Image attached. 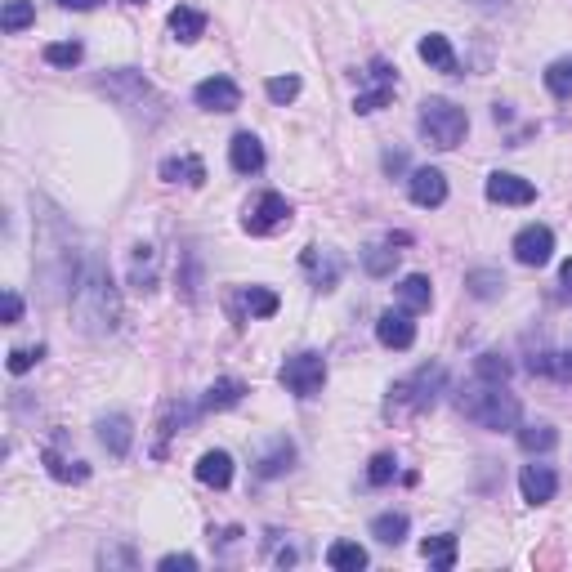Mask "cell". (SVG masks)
Wrapping results in <instances>:
<instances>
[{"mask_svg":"<svg viewBox=\"0 0 572 572\" xmlns=\"http://www.w3.org/2000/svg\"><path fill=\"white\" fill-rule=\"evenodd\" d=\"M246 398V385L242 380H233V376H224V380H215L211 389H206V398H202V412H228V407H237Z\"/></svg>","mask_w":572,"mask_h":572,"instance_id":"22","label":"cell"},{"mask_svg":"<svg viewBox=\"0 0 572 572\" xmlns=\"http://www.w3.org/2000/svg\"><path fill=\"white\" fill-rule=\"evenodd\" d=\"M407 197H412L416 206H425V211H434V206L447 202V175L434 166H421L412 170V179H407Z\"/></svg>","mask_w":572,"mask_h":572,"instance_id":"12","label":"cell"},{"mask_svg":"<svg viewBox=\"0 0 572 572\" xmlns=\"http://www.w3.org/2000/svg\"><path fill=\"white\" fill-rule=\"evenodd\" d=\"M264 90H269L273 103H291L295 94H300V76H269V85H264Z\"/></svg>","mask_w":572,"mask_h":572,"instance_id":"41","label":"cell"},{"mask_svg":"<svg viewBox=\"0 0 572 572\" xmlns=\"http://www.w3.org/2000/svg\"><path fill=\"white\" fill-rule=\"evenodd\" d=\"M465 286H470L474 300H497L505 291V278L497 269H474V273H465Z\"/></svg>","mask_w":572,"mask_h":572,"instance_id":"32","label":"cell"},{"mask_svg":"<svg viewBox=\"0 0 572 572\" xmlns=\"http://www.w3.org/2000/svg\"><path fill=\"white\" fill-rule=\"evenodd\" d=\"M519 492L528 505H550L559 492V474L550 470V465H523L519 474Z\"/></svg>","mask_w":572,"mask_h":572,"instance_id":"14","label":"cell"},{"mask_svg":"<svg viewBox=\"0 0 572 572\" xmlns=\"http://www.w3.org/2000/svg\"><path fill=\"white\" fill-rule=\"evenodd\" d=\"M421 59L429 63V68L447 72V76H461V63H456L452 41H447L443 32H429V36H425V41H421Z\"/></svg>","mask_w":572,"mask_h":572,"instance_id":"19","label":"cell"},{"mask_svg":"<svg viewBox=\"0 0 572 572\" xmlns=\"http://www.w3.org/2000/svg\"><path fill=\"white\" fill-rule=\"evenodd\" d=\"M99 443L108 447L117 461H121V456H130V443H135V425H130V416H121V412L103 416V421H99Z\"/></svg>","mask_w":572,"mask_h":572,"instance_id":"16","label":"cell"},{"mask_svg":"<svg viewBox=\"0 0 572 572\" xmlns=\"http://www.w3.org/2000/svg\"><path fill=\"white\" fill-rule=\"evenodd\" d=\"M170 32H175L179 45L202 41V36H206V14H202V9H193V5L170 9Z\"/></svg>","mask_w":572,"mask_h":572,"instance_id":"17","label":"cell"},{"mask_svg":"<svg viewBox=\"0 0 572 572\" xmlns=\"http://www.w3.org/2000/svg\"><path fill=\"white\" fill-rule=\"evenodd\" d=\"M161 179H166V184L184 179L188 188H197V184H206V166H202V157H166L161 161Z\"/></svg>","mask_w":572,"mask_h":572,"instance_id":"20","label":"cell"},{"mask_svg":"<svg viewBox=\"0 0 572 572\" xmlns=\"http://www.w3.org/2000/svg\"><path fill=\"white\" fill-rule=\"evenodd\" d=\"M488 202H497V206H528V202H537V188H532L528 179L510 175V170H497V175H488Z\"/></svg>","mask_w":572,"mask_h":572,"instance_id":"13","label":"cell"},{"mask_svg":"<svg viewBox=\"0 0 572 572\" xmlns=\"http://www.w3.org/2000/svg\"><path fill=\"white\" fill-rule=\"evenodd\" d=\"M193 99H197V108H206V112H237L242 108V90H237L233 76H206V81L193 90Z\"/></svg>","mask_w":572,"mask_h":572,"instance_id":"10","label":"cell"},{"mask_svg":"<svg viewBox=\"0 0 572 572\" xmlns=\"http://www.w3.org/2000/svg\"><path fill=\"white\" fill-rule=\"evenodd\" d=\"M456 407L465 412V421H474L479 429H492V434H501V429H519V398L505 389V380H470V385L461 389V398H456Z\"/></svg>","mask_w":572,"mask_h":572,"instance_id":"2","label":"cell"},{"mask_svg":"<svg viewBox=\"0 0 572 572\" xmlns=\"http://www.w3.org/2000/svg\"><path fill=\"white\" fill-rule=\"evenodd\" d=\"M291 202H286L282 193H260V197H251L246 202V215H242V228L251 237H273L278 228L291 224Z\"/></svg>","mask_w":572,"mask_h":572,"instance_id":"6","label":"cell"},{"mask_svg":"<svg viewBox=\"0 0 572 572\" xmlns=\"http://www.w3.org/2000/svg\"><path fill=\"white\" fill-rule=\"evenodd\" d=\"M161 572H175V568H184V572H193L197 568V559L193 555H166V559H161V564H157Z\"/></svg>","mask_w":572,"mask_h":572,"instance_id":"43","label":"cell"},{"mask_svg":"<svg viewBox=\"0 0 572 572\" xmlns=\"http://www.w3.org/2000/svg\"><path fill=\"white\" fill-rule=\"evenodd\" d=\"M300 269H304V278L318 286V291H336V286H340V273H345V260H340V251H322V246H309V251L300 255Z\"/></svg>","mask_w":572,"mask_h":572,"instance_id":"8","label":"cell"},{"mask_svg":"<svg viewBox=\"0 0 572 572\" xmlns=\"http://www.w3.org/2000/svg\"><path fill=\"white\" fill-rule=\"evenodd\" d=\"M443 389H447V371L438 362H425V367H416L412 376L389 389V412H425V407L438 403Z\"/></svg>","mask_w":572,"mask_h":572,"instance_id":"3","label":"cell"},{"mask_svg":"<svg viewBox=\"0 0 572 572\" xmlns=\"http://www.w3.org/2000/svg\"><path fill=\"white\" fill-rule=\"evenodd\" d=\"M407 528H412L407 514H376V519H371V537L385 541V546H403Z\"/></svg>","mask_w":572,"mask_h":572,"instance_id":"28","label":"cell"},{"mask_svg":"<svg viewBox=\"0 0 572 572\" xmlns=\"http://www.w3.org/2000/svg\"><path fill=\"white\" fill-rule=\"evenodd\" d=\"M81 41H54V45H45V63L50 68H76L81 63Z\"/></svg>","mask_w":572,"mask_h":572,"instance_id":"38","label":"cell"},{"mask_svg":"<svg viewBox=\"0 0 572 572\" xmlns=\"http://www.w3.org/2000/svg\"><path fill=\"white\" fill-rule=\"evenodd\" d=\"M362 269H367L371 278H389V273L398 269V251H394V242L367 246V255H362Z\"/></svg>","mask_w":572,"mask_h":572,"instance_id":"31","label":"cell"},{"mask_svg":"<svg viewBox=\"0 0 572 572\" xmlns=\"http://www.w3.org/2000/svg\"><path fill=\"white\" fill-rule=\"evenodd\" d=\"M376 340L385 349H412L416 345V322L412 309H385L376 322Z\"/></svg>","mask_w":572,"mask_h":572,"instance_id":"11","label":"cell"},{"mask_svg":"<svg viewBox=\"0 0 572 572\" xmlns=\"http://www.w3.org/2000/svg\"><path fill=\"white\" fill-rule=\"evenodd\" d=\"M474 5H492V0H474Z\"/></svg>","mask_w":572,"mask_h":572,"instance_id":"46","label":"cell"},{"mask_svg":"<svg viewBox=\"0 0 572 572\" xmlns=\"http://www.w3.org/2000/svg\"><path fill=\"white\" fill-rule=\"evenodd\" d=\"M546 90L555 94V99H572V54L568 59H555L546 68Z\"/></svg>","mask_w":572,"mask_h":572,"instance_id":"36","label":"cell"},{"mask_svg":"<svg viewBox=\"0 0 572 572\" xmlns=\"http://www.w3.org/2000/svg\"><path fill=\"white\" fill-rule=\"evenodd\" d=\"M474 376H483V380H510V362H505L501 354H479V362H474Z\"/></svg>","mask_w":572,"mask_h":572,"instance_id":"39","label":"cell"},{"mask_svg":"<svg viewBox=\"0 0 572 572\" xmlns=\"http://www.w3.org/2000/svg\"><path fill=\"white\" fill-rule=\"evenodd\" d=\"M465 130H470V117H465V108H456L452 99H425L421 103V135H425L429 148L452 152L456 143L465 139Z\"/></svg>","mask_w":572,"mask_h":572,"instance_id":"4","label":"cell"},{"mask_svg":"<svg viewBox=\"0 0 572 572\" xmlns=\"http://www.w3.org/2000/svg\"><path fill=\"white\" fill-rule=\"evenodd\" d=\"M327 564L336 572H358V568H367V550H362L358 541H336V546L327 550Z\"/></svg>","mask_w":572,"mask_h":572,"instance_id":"29","label":"cell"},{"mask_svg":"<svg viewBox=\"0 0 572 572\" xmlns=\"http://www.w3.org/2000/svg\"><path fill=\"white\" fill-rule=\"evenodd\" d=\"M278 380L286 389H291L295 398H318L322 385H327V358L313 354V349H304V354H291L282 362Z\"/></svg>","mask_w":572,"mask_h":572,"instance_id":"5","label":"cell"},{"mask_svg":"<svg viewBox=\"0 0 572 572\" xmlns=\"http://www.w3.org/2000/svg\"><path fill=\"white\" fill-rule=\"evenodd\" d=\"M36 23V5L32 0H5V14H0V27H5L9 36L23 32V27Z\"/></svg>","mask_w":572,"mask_h":572,"instance_id":"35","label":"cell"},{"mask_svg":"<svg viewBox=\"0 0 572 572\" xmlns=\"http://www.w3.org/2000/svg\"><path fill=\"white\" fill-rule=\"evenodd\" d=\"M242 309L251 313V318H273V313L282 309V300L269 286H242Z\"/></svg>","mask_w":572,"mask_h":572,"instance_id":"26","label":"cell"},{"mask_svg":"<svg viewBox=\"0 0 572 572\" xmlns=\"http://www.w3.org/2000/svg\"><path fill=\"white\" fill-rule=\"evenodd\" d=\"M197 479H202L206 488L224 492L228 483H233V456H228V452H206L202 461H197Z\"/></svg>","mask_w":572,"mask_h":572,"instance_id":"21","label":"cell"},{"mask_svg":"<svg viewBox=\"0 0 572 572\" xmlns=\"http://www.w3.org/2000/svg\"><path fill=\"white\" fill-rule=\"evenodd\" d=\"M5 327H14V322H23V295L18 291H5Z\"/></svg>","mask_w":572,"mask_h":572,"instance_id":"42","label":"cell"},{"mask_svg":"<svg viewBox=\"0 0 572 572\" xmlns=\"http://www.w3.org/2000/svg\"><path fill=\"white\" fill-rule=\"evenodd\" d=\"M228 161H233L237 175H260L264 170V143L251 135V130H242V135H233L228 143Z\"/></svg>","mask_w":572,"mask_h":572,"instance_id":"15","label":"cell"},{"mask_svg":"<svg viewBox=\"0 0 572 572\" xmlns=\"http://www.w3.org/2000/svg\"><path fill=\"white\" fill-rule=\"evenodd\" d=\"M41 465L50 470V479H59V483H85V479H90V465H85V461H72V456H63L59 447H45V452H41Z\"/></svg>","mask_w":572,"mask_h":572,"instance_id":"18","label":"cell"},{"mask_svg":"<svg viewBox=\"0 0 572 572\" xmlns=\"http://www.w3.org/2000/svg\"><path fill=\"white\" fill-rule=\"evenodd\" d=\"M421 555L429 559V564H434V568H456V537H452V532H443V537H425L421 541Z\"/></svg>","mask_w":572,"mask_h":572,"instance_id":"30","label":"cell"},{"mask_svg":"<svg viewBox=\"0 0 572 572\" xmlns=\"http://www.w3.org/2000/svg\"><path fill=\"white\" fill-rule=\"evenodd\" d=\"M398 300H403V309L425 313L429 304H434V286H429L425 273H407V278L398 282Z\"/></svg>","mask_w":572,"mask_h":572,"instance_id":"23","label":"cell"},{"mask_svg":"<svg viewBox=\"0 0 572 572\" xmlns=\"http://www.w3.org/2000/svg\"><path fill=\"white\" fill-rule=\"evenodd\" d=\"M394 474H398V456L394 452H376V456H371V465H367V483H371V488L394 483Z\"/></svg>","mask_w":572,"mask_h":572,"instance_id":"37","label":"cell"},{"mask_svg":"<svg viewBox=\"0 0 572 572\" xmlns=\"http://www.w3.org/2000/svg\"><path fill=\"white\" fill-rule=\"evenodd\" d=\"M72 318L85 336H112L121 322V295L117 282H112L108 269H85L81 278L72 282Z\"/></svg>","mask_w":572,"mask_h":572,"instance_id":"1","label":"cell"},{"mask_svg":"<svg viewBox=\"0 0 572 572\" xmlns=\"http://www.w3.org/2000/svg\"><path fill=\"white\" fill-rule=\"evenodd\" d=\"M559 286H564V300H572V260L559 269Z\"/></svg>","mask_w":572,"mask_h":572,"instance_id":"44","label":"cell"},{"mask_svg":"<svg viewBox=\"0 0 572 572\" xmlns=\"http://www.w3.org/2000/svg\"><path fill=\"white\" fill-rule=\"evenodd\" d=\"M532 371L555 376V380H572V349H550V354H537V358H532Z\"/></svg>","mask_w":572,"mask_h":572,"instance_id":"34","label":"cell"},{"mask_svg":"<svg viewBox=\"0 0 572 572\" xmlns=\"http://www.w3.org/2000/svg\"><path fill=\"white\" fill-rule=\"evenodd\" d=\"M550 255H555V233H550L546 224L519 228V237H514V260L528 264V269H541V264H550Z\"/></svg>","mask_w":572,"mask_h":572,"instance_id":"9","label":"cell"},{"mask_svg":"<svg viewBox=\"0 0 572 572\" xmlns=\"http://www.w3.org/2000/svg\"><path fill=\"white\" fill-rule=\"evenodd\" d=\"M394 85H398V72L389 68L385 59H371L367 68V90L354 99V112H380L389 99H394Z\"/></svg>","mask_w":572,"mask_h":572,"instance_id":"7","label":"cell"},{"mask_svg":"<svg viewBox=\"0 0 572 572\" xmlns=\"http://www.w3.org/2000/svg\"><path fill=\"white\" fill-rule=\"evenodd\" d=\"M45 349L41 345H27V349H9V358H5V367L14 371V376H23V371H32L36 362H41Z\"/></svg>","mask_w":572,"mask_h":572,"instance_id":"40","label":"cell"},{"mask_svg":"<svg viewBox=\"0 0 572 572\" xmlns=\"http://www.w3.org/2000/svg\"><path fill=\"white\" fill-rule=\"evenodd\" d=\"M130 282L139 291H152L157 286V251L152 246H135V260H130Z\"/></svg>","mask_w":572,"mask_h":572,"instance_id":"27","label":"cell"},{"mask_svg":"<svg viewBox=\"0 0 572 572\" xmlns=\"http://www.w3.org/2000/svg\"><path fill=\"white\" fill-rule=\"evenodd\" d=\"M103 90H112L121 103H135V99H148V81H143L139 72H130V68H121V72H112L108 81H103Z\"/></svg>","mask_w":572,"mask_h":572,"instance_id":"25","label":"cell"},{"mask_svg":"<svg viewBox=\"0 0 572 572\" xmlns=\"http://www.w3.org/2000/svg\"><path fill=\"white\" fill-rule=\"evenodd\" d=\"M559 443V429L555 425H519V447L523 452H550V447Z\"/></svg>","mask_w":572,"mask_h":572,"instance_id":"33","label":"cell"},{"mask_svg":"<svg viewBox=\"0 0 572 572\" xmlns=\"http://www.w3.org/2000/svg\"><path fill=\"white\" fill-rule=\"evenodd\" d=\"M59 5H63V9H81V14H85V9L103 5V0H59Z\"/></svg>","mask_w":572,"mask_h":572,"instance_id":"45","label":"cell"},{"mask_svg":"<svg viewBox=\"0 0 572 572\" xmlns=\"http://www.w3.org/2000/svg\"><path fill=\"white\" fill-rule=\"evenodd\" d=\"M291 461H295V447L286 443V438H273V447L255 461V474H260V479H278V474L291 470Z\"/></svg>","mask_w":572,"mask_h":572,"instance_id":"24","label":"cell"}]
</instances>
